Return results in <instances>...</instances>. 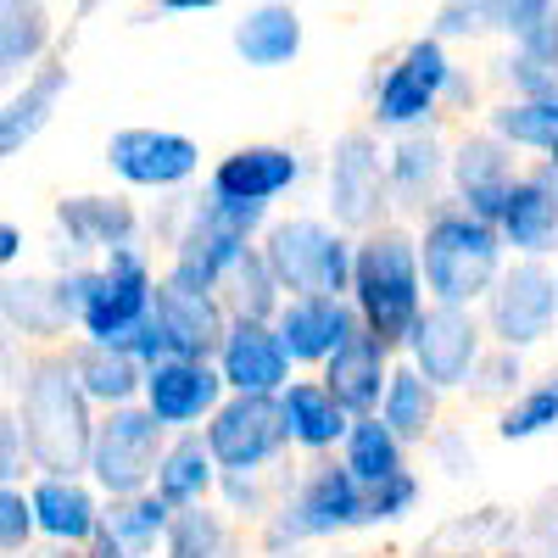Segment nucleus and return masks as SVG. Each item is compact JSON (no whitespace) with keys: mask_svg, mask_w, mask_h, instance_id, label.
I'll use <instances>...</instances> for the list:
<instances>
[{"mask_svg":"<svg viewBox=\"0 0 558 558\" xmlns=\"http://www.w3.org/2000/svg\"><path fill=\"white\" fill-rule=\"evenodd\" d=\"M7 408L17 413L34 475H84L89 447H96L101 413L84 397L68 347L23 352L7 347Z\"/></svg>","mask_w":558,"mask_h":558,"instance_id":"f257e3e1","label":"nucleus"},{"mask_svg":"<svg viewBox=\"0 0 558 558\" xmlns=\"http://www.w3.org/2000/svg\"><path fill=\"white\" fill-rule=\"evenodd\" d=\"M274 481H279V502H274V514L252 531L257 558H307V547H318V542L363 536L368 492L352 481V470L341 458L286 463Z\"/></svg>","mask_w":558,"mask_h":558,"instance_id":"f03ea898","label":"nucleus"},{"mask_svg":"<svg viewBox=\"0 0 558 558\" xmlns=\"http://www.w3.org/2000/svg\"><path fill=\"white\" fill-rule=\"evenodd\" d=\"M418 235V268H425V291L430 307H470L481 313V302L497 291V279L508 268V246L497 235V223L463 213L452 196L413 229Z\"/></svg>","mask_w":558,"mask_h":558,"instance_id":"7ed1b4c3","label":"nucleus"},{"mask_svg":"<svg viewBox=\"0 0 558 558\" xmlns=\"http://www.w3.org/2000/svg\"><path fill=\"white\" fill-rule=\"evenodd\" d=\"M352 307L363 318V330L386 341L391 352L408 347L413 324L425 318L430 291L425 268H418V235L413 223H386L375 235L357 241V274H352Z\"/></svg>","mask_w":558,"mask_h":558,"instance_id":"20e7f679","label":"nucleus"},{"mask_svg":"<svg viewBox=\"0 0 558 558\" xmlns=\"http://www.w3.org/2000/svg\"><path fill=\"white\" fill-rule=\"evenodd\" d=\"M268 223H274L268 207H235V202H218L207 191H191L179 241L162 252V279L173 291L218 296L223 279L241 268V257L268 235Z\"/></svg>","mask_w":558,"mask_h":558,"instance_id":"39448f33","label":"nucleus"},{"mask_svg":"<svg viewBox=\"0 0 558 558\" xmlns=\"http://www.w3.org/2000/svg\"><path fill=\"white\" fill-rule=\"evenodd\" d=\"M452 68H458L452 45H441L436 34H413V39H402L386 62H375L363 123L375 129L380 140L418 134V129H447L441 101H447Z\"/></svg>","mask_w":558,"mask_h":558,"instance_id":"423d86ee","label":"nucleus"},{"mask_svg":"<svg viewBox=\"0 0 558 558\" xmlns=\"http://www.w3.org/2000/svg\"><path fill=\"white\" fill-rule=\"evenodd\" d=\"M324 218L347 229L352 241L375 235V229L397 223V196H391V168H386V140L352 123L330 140L324 151Z\"/></svg>","mask_w":558,"mask_h":558,"instance_id":"0eeeda50","label":"nucleus"},{"mask_svg":"<svg viewBox=\"0 0 558 558\" xmlns=\"http://www.w3.org/2000/svg\"><path fill=\"white\" fill-rule=\"evenodd\" d=\"M257 246L274 263L286 296H352L357 241L324 213H274Z\"/></svg>","mask_w":558,"mask_h":558,"instance_id":"6e6552de","label":"nucleus"},{"mask_svg":"<svg viewBox=\"0 0 558 558\" xmlns=\"http://www.w3.org/2000/svg\"><path fill=\"white\" fill-rule=\"evenodd\" d=\"M107 173L118 179V191L129 196H191V184L207 179L202 168V140L168 129V123H123L107 134L101 151Z\"/></svg>","mask_w":558,"mask_h":558,"instance_id":"1a4fd4ad","label":"nucleus"},{"mask_svg":"<svg viewBox=\"0 0 558 558\" xmlns=\"http://www.w3.org/2000/svg\"><path fill=\"white\" fill-rule=\"evenodd\" d=\"M157 291H162V268H157V246L151 241L107 252L101 257V279H96V296H89L84 324H78V341L129 352L134 336L146 330L151 307H157Z\"/></svg>","mask_w":558,"mask_h":558,"instance_id":"9d476101","label":"nucleus"},{"mask_svg":"<svg viewBox=\"0 0 558 558\" xmlns=\"http://www.w3.org/2000/svg\"><path fill=\"white\" fill-rule=\"evenodd\" d=\"M146 241V213L129 191H68L51 202V268L101 263L118 246Z\"/></svg>","mask_w":558,"mask_h":558,"instance_id":"9b49d317","label":"nucleus"},{"mask_svg":"<svg viewBox=\"0 0 558 558\" xmlns=\"http://www.w3.org/2000/svg\"><path fill=\"white\" fill-rule=\"evenodd\" d=\"M481 324L492 347L508 352H542L558 336V263H525L508 257L497 291L481 302Z\"/></svg>","mask_w":558,"mask_h":558,"instance_id":"f8f14e48","label":"nucleus"},{"mask_svg":"<svg viewBox=\"0 0 558 558\" xmlns=\"http://www.w3.org/2000/svg\"><path fill=\"white\" fill-rule=\"evenodd\" d=\"M168 430L146 408H118V413H101L96 425V447H89V481L101 486L107 502H123V497H146L157 486V470H162V452H168Z\"/></svg>","mask_w":558,"mask_h":558,"instance_id":"ddd939ff","label":"nucleus"},{"mask_svg":"<svg viewBox=\"0 0 558 558\" xmlns=\"http://www.w3.org/2000/svg\"><path fill=\"white\" fill-rule=\"evenodd\" d=\"M229 336V307L223 296H202V291H173L162 279L157 307L146 318V330L134 336V363L140 368H157L173 357H191V363H213L218 347Z\"/></svg>","mask_w":558,"mask_h":558,"instance_id":"4468645a","label":"nucleus"},{"mask_svg":"<svg viewBox=\"0 0 558 558\" xmlns=\"http://www.w3.org/2000/svg\"><path fill=\"white\" fill-rule=\"evenodd\" d=\"M313 173V157L302 146H286V140H246V146L223 151L218 162H207L202 191L218 202H235V207H268L296 196Z\"/></svg>","mask_w":558,"mask_h":558,"instance_id":"2eb2a0df","label":"nucleus"},{"mask_svg":"<svg viewBox=\"0 0 558 558\" xmlns=\"http://www.w3.org/2000/svg\"><path fill=\"white\" fill-rule=\"evenodd\" d=\"M223 475H279L291 463V436L279 397H229L202 430Z\"/></svg>","mask_w":558,"mask_h":558,"instance_id":"dca6fc26","label":"nucleus"},{"mask_svg":"<svg viewBox=\"0 0 558 558\" xmlns=\"http://www.w3.org/2000/svg\"><path fill=\"white\" fill-rule=\"evenodd\" d=\"M486 347H492V336H486L481 313H470V307H425V318L413 324V336L402 347V363H413L441 397H458V391H470Z\"/></svg>","mask_w":558,"mask_h":558,"instance_id":"f3484780","label":"nucleus"},{"mask_svg":"<svg viewBox=\"0 0 558 558\" xmlns=\"http://www.w3.org/2000/svg\"><path fill=\"white\" fill-rule=\"evenodd\" d=\"M525 168H531V162H525L520 151H508L502 140L486 134L481 123L452 129V184H447V196H452L463 213L497 223Z\"/></svg>","mask_w":558,"mask_h":558,"instance_id":"a211bd4d","label":"nucleus"},{"mask_svg":"<svg viewBox=\"0 0 558 558\" xmlns=\"http://www.w3.org/2000/svg\"><path fill=\"white\" fill-rule=\"evenodd\" d=\"M223 402H229V386L218 375V363H191V357L146 368V391H140V408L168 436H202Z\"/></svg>","mask_w":558,"mask_h":558,"instance_id":"6ab92c4d","label":"nucleus"},{"mask_svg":"<svg viewBox=\"0 0 558 558\" xmlns=\"http://www.w3.org/2000/svg\"><path fill=\"white\" fill-rule=\"evenodd\" d=\"M386 168H391V196H397V223H425L452 184V129H418L386 140Z\"/></svg>","mask_w":558,"mask_h":558,"instance_id":"aec40b11","label":"nucleus"},{"mask_svg":"<svg viewBox=\"0 0 558 558\" xmlns=\"http://www.w3.org/2000/svg\"><path fill=\"white\" fill-rule=\"evenodd\" d=\"M28 502L39 520V547L89 553L107 531V497L89 475H34Z\"/></svg>","mask_w":558,"mask_h":558,"instance_id":"412c9836","label":"nucleus"},{"mask_svg":"<svg viewBox=\"0 0 558 558\" xmlns=\"http://www.w3.org/2000/svg\"><path fill=\"white\" fill-rule=\"evenodd\" d=\"M274 330L302 375H324L330 357L363 336V318H357L352 296H291L286 313L274 318Z\"/></svg>","mask_w":558,"mask_h":558,"instance_id":"4be33fe9","label":"nucleus"},{"mask_svg":"<svg viewBox=\"0 0 558 558\" xmlns=\"http://www.w3.org/2000/svg\"><path fill=\"white\" fill-rule=\"evenodd\" d=\"M213 363H218L229 397H286L291 380L302 375L274 324H246V318H229V336Z\"/></svg>","mask_w":558,"mask_h":558,"instance_id":"5701e85b","label":"nucleus"},{"mask_svg":"<svg viewBox=\"0 0 558 558\" xmlns=\"http://www.w3.org/2000/svg\"><path fill=\"white\" fill-rule=\"evenodd\" d=\"M497 235L508 257L525 263H558V168H525L514 196H508Z\"/></svg>","mask_w":558,"mask_h":558,"instance_id":"b1692460","label":"nucleus"},{"mask_svg":"<svg viewBox=\"0 0 558 558\" xmlns=\"http://www.w3.org/2000/svg\"><path fill=\"white\" fill-rule=\"evenodd\" d=\"M68 89H73V62L62 51L45 62L34 78H23L17 89H7V101H0V157H7V162L23 157L34 140L51 129V118L62 112Z\"/></svg>","mask_w":558,"mask_h":558,"instance_id":"393cba45","label":"nucleus"},{"mask_svg":"<svg viewBox=\"0 0 558 558\" xmlns=\"http://www.w3.org/2000/svg\"><path fill=\"white\" fill-rule=\"evenodd\" d=\"M279 413H286V436H291V452L302 463L341 458V447H347V436L357 425V418L330 397V386H324L318 375H296L291 391L279 397Z\"/></svg>","mask_w":558,"mask_h":558,"instance_id":"a878e982","label":"nucleus"},{"mask_svg":"<svg viewBox=\"0 0 558 558\" xmlns=\"http://www.w3.org/2000/svg\"><path fill=\"white\" fill-rule=\"evenodd\" d=\"M229 45L235 57L257 73H274V68H291L307 45V17L286 0H257V7H241L235 23H229Z\"/></svg>","mask_w":558,"mask_h":558,"instance_id":"bb28decb","label":"nucleus"},{"mask_svg":"<svg viewBox=\"0 0 558 558\" xmlns=\"http://www.w3.org/2000/svg\"><path fill=\"white\" fill-rule=\"evenodd\" d=\"M397 363H402V352H391L386 341H375V336L363 330L347 352L330 357V368H324L318 380L330 386V397H336L352 418H375L380 402H386V391H391Z\"/></svg>","mask_w":558,"mask_h":558,"instance_id":"cd10ccee","label":"nucleus"},{"mask_svg":"<svg viewBox=\"0 0 558 558\" xmlns=\"http://www.w3.org/2000/svg\"><path fill=\"white\" fill-rule=\"evenodd\" d=\"M0 324H7V347H23V352L73 347V330L62 324L57 296H51V274H7V286H0Z\"/></svg>","mask_w":558,"mask_h":558,"instance_id":"c85d7f7f","label":"nucleus"},{"mask_svg":"<svg viewBox=\"0 0 558 558\" xmlns=\"http://www.w3.org/2000/svg\"><path fill=\"white\" fill-rule=\"evenodd\" d=\"M508 547H525V514L520 508H470V514L441 520L425 542H418V558H497Z\"/></svg>","mask_w":558,"mask_h":558,"instance_id":"c756f323","label":"nucleus"},{"mask_svg":"<svg viewBox=\"0 0 558 558\" xmlns=\"http://www.w3.org/2000/svg\"><path fill=\"white\" fill-rule=\"evenodd\" d=\"M57 12L39 0H7L0 7V78L7 89H17L23 78H34L57 51Z\"/></svg>","mask_w":558,"mask_h":558,"instance_id":"7c9ffc66","label":"nucleus"},{"mask_svg":"<svg viewBox=\"0 0 558 558\" xmlns=\"http://www.w3.org/2000/svg\"><path fill=\"white\" fill-rule=\"evenodd\" d=\"M173 520H179V514H173L157 492L107 502V531H101V542L89 547V553H96V558H162Z\"/></svg>","mask_w":558,"mask_h":558,"instance_id":"2f4dec72","label":"nucleus"},{"mask_svg":"<svg viewBox=\"0 0 558 558\" xmlns=\"http://www.w3.org/2000/svg\"><path fill=\"white\" fill-rule=\"evenodd\" d=\"M481 129L497 134L508 151H520L531 168H558V101H508L492 96Z\"/></svg>","mask_w":558,"mask_h":558,"instance_id":"473e14b6","label":"nucleus"},{"mask_svg":"<svg viewBox=\"0 0 558 558\" xmlns=\"http://www.w3.org/2000/svg\"><path fill=\"white\" fill-rule=\"evenodd\" d=\"M218 458L207 447V436H173L168 452H162V470H157V497L173 508V514H184V508H207L218 502Z\"/></svg>","mask_w":558,"mask_h":558,"instance_id":"72a5a7b5","label":"nucleus"},{"mask_svg":"<svg viewBox=\"0 0 558 558\" xmlns=\"http://www.w3.org/2000/svg\"><path fill=\"white\" fill-rule=\"evenodd\" d=\"M68 357H73V375H78L84 397L96 402V413L134 408V402H140V391H146V368L134 363V352L96 347V341H73V347H68Z\"/></svg>","mask_w":558,"mask_h":558,"instance_id":"f704fd0d","label":"nucleus"},{"mask_svg":"<svg viewBox=\"0 0 558 558\" xmlns=\"http://www.w3.org/2000/svg\"><path fill=\"white\" fill-rule=\"evenodd\" d=\"M447 397L418 375L413 363H397V375H391V391H386V402H380V418L408 441V447H430L436 436H441V425H447Z\"/></svg>","mask_w":558,"mask_h":558,"instance_id":"c9c22d12","label":"nucleus"},{"mask_svg":"<svg viewBox=\"0 0 558 558\" xmlns=\"http://www.w3.org/2000/svg\"><path fill=\"white\" fill-rule=\"evenodd\" d=\"M162 558H252V553H246V531L218 502H207V508H184L173 520Z\"/></svg>","mask_w":558,"mask_h":558,"instance_id":"e433bc0d","label":"nucleus"},{"mask_svg":"<svg viewBox=\"0 0 558 558\" xmlns=\"http://www.w3.org/2000/svg\"><path fill=\"white\" fill-rule=\"evenodd\" d=\"M408 452H413V447L375 413V418H357V425H352V436H347V447H341V463L352 470V481L368 492V486H380V481L413 470Z\"/></svg>","mask_w":558,"mask_h":558,"instance_id":"4c0bfd02","label":"nucleus"},{"mask_svg":"<svg viewBox=\"0 0 558 558\" xmlns=\"http://www.w3.org/2000/svg\"><path fill=\"white\" fill-rule=\"evenodd\" d=\"M223 307H229V318H246V324H274L279 313H286V286H279V274H274V263L263 257V246H252L246 257H241V268L223 279Z\"/></svg>","mask_w":558,"mask_h":558,"instance_id":"58836bf2","label":"nucleus"},{"mask_svg":"<svg viewBox=\"0 0 558 558\" xmlns=\"http://www.w3.org/2000/svg\"><path fill=\"white\" fill-rule=\"evenodd\" d=\"M553 430H558V368L536 375L502 413H492V436L502 447H525V441H542Z\"/></svg>","mask_w":558,"mask_h":558,"instance_id":"ea45409f","label":"nucleus"},{"mask_svg":"<svg viewBox=\"0 0 558 558\" xmlns=\"http://www.w3.org/2000/svg\"><path fill=\"white\" fill-rule=\"evenodd\" d=\"M536 375H531V363H525V352H508V347H486V357H481V368H475V380H470V397L475 408H492V413H502L508 402H514L525 386H531Z\"/></svg>","mask_w":558,"mask_h":558,"instance_id":"a19ab883","label":"nucleus"},{"mask_svg":"<svg viewBox=\"0 0 558 558\" xmlns=\"http://www.w3.org/2000/svg\"><path fill=\"white\" fill-rule=\"evenodd\" d=\"M418 502H425V475L418 470H402L380 486H368V502H363V536L368 531H402L413 514H418Z\"/></svg>","mask_w":558,"mask_h":558,"instance_id":"79ce46f5","label":"nucleus"},{"mask_svg":"<svg viewBox=\"0 0 558 558\" xmlns=\"http://www.w3.org/2000/svg\"><path fill=\"white\" fill-rule=\"evenodd\" d=\"M274 502H279V481L274 475H223L218 481V508L241 531H257L274 514Z\"/></svg>","mask_w":558,"mask_h":558,"instance_id":"37998d69","label":"nucleus"},{"mask_svg":"<svg viewBox=\"0 0 558 558\" xmlns=\"http://www.w3.org/2000/svg\"><path fill=\"white\" fill-rule=\"evenodd\" d=\"M0 553L7 558H34L39 553V520L28 486H0Z\"/></svg>","mask_w":558,"mask_h":558,"instance_id":"c03bdc74","label":"nucleus"},{"mask_svg":"<svg viewBox=\"0 0 558 558\" xmlns=\"http://www.w3.org/2000/svg\"><path fill=\"white\" fill-rule=\"evenodd\" d=\"M96 279H101V263H73V268H51V296H57V313L78 341V324H84V307L96 296Z\"/></svg>","mask_w":558,"mask_h":558,"instance_id":"a18cd8bd","label":"nucleus"},{"mask_svg":"<svg viewBox=\"0 0 558 558\" xmlns=\"http://www.w3.org/2000/svg\"><path fill=\"white\" fill-rule=\"evenodd\" d=\"M553 12V0H486V28L502 45H525Z\"/></svg>","mask_w":558,"mask_h":558,"instance_id":"49530a36","label":"nucleus"},{"mask_svg":"<svg viewBox=\"0 0 558 558\" xmlns=\"http://www.w3.org/2000/svg\"><path fill=\"white\" fill-rule=\"evenodd\" d=\"M425 34H436L441 45H463V39H486L492 28H486V0H447V7H436L430 12V23H425Z\"/></svg>","mask_w":558,"mask_h":558,"instance_id":"de8ad7c7","label":"nucleus"},{"mask_svg":"<svg viewBox=\"0 0 558 558\" xmlns=\"http://www.w3.org/2000/svg\"><path fill=\"white\" fill-rule=\"evenodd\" d=\"M34 481V458L23 441V425L12 408H0V486H28Z\"/></svg>","mask_w":558,"mask_h":558,"instance_id":"09e8293b","label":"nucleus"},{"mask_svg":"<svg viewBox=\"0 0 558 558\" xmlns=\"http://www.w3.org/2000/svg\"><path fill=\"white\" fill-rule=\"evenodd\" d=\"M525 547H531V553L558 547V486H547V492L525 508Z\"/></svg>","mask_w":558,"mask_h":558,"instance_id":"8fccbe9b","label":"nucleus"},{"mask_svg":"<svg viewBox=\"0 0 558 558\" xmlns=\"http://www.w3.org/2000/svg\"><path fill=\"white\" fill-rule=\"evenodd\" d=\"M425 452L441 463V470H447L452 481H463V475L475 470V447H470V436H463V430H452V425H441V436H436Z\"/></svg>","mask_w":558,"mask_h":558,"instance_id":"3c124183","label":"nucleus"},{"mask_svg":"<svg viewBox=\"0 0 558 558\" xmlns=\"http://www.w3.org/2000/svg\"><path fill=\"white\" fill-rule=\"evenodd\" d=\"M514 51H525V57H536L553 78H558V0H553V12H547V23L525 39V45H514Z\"/></svg>","mask_w":558,"mask_h":558,"instance_id":"603ef678","label":"nucleus"},{"mask_svg":"<svg viewBox=\"0 0 558 558\" xmlns=\"http://www.w3.org/2000/svg\"><path fill=\"white\" fill-rule=\"evenodd\" d=\"M28 257V229L17 218H0V268L17 274V263Z\"/></svg>","mask_w":558,"mask_h":558,"instance_id":"864d4df0","label":"nucleus"},{"mask_svg":"<svg viewBox=\"0 0 558 558\" xmlns=\"http://www.w3.org/2000/svg\"><path fill=\"white\" fill-rule=\"evenodd\" d=\"M218 12V0H157V17H207Z\"/></svg>","mask_w":558,"mask_h":558,"instance_id":"5fc2aeb1","label":"nucleus"},{"mask_svg":"<svg viewBox=\"0 0 558 558\" xmlns=\"http://www.w3.org/2000/svg\"><path fill=\"white\" fill-rule=\"evenodd\" d=\"M313 558H397L386 547H330V553H313Z\"/></svg>","mask_w":558,"mask_h":558,"instance_id":"6e6d98bb","label":"nucleus"},{"mask_svg":"<svg viewBox=\"0 0 558 558\" xmlns=\"http://www.w3.org/2000/svg\"><path fill=\"white\" fill-rule=\"evenodd\" d=\"M34 558H96V553H68V547H39Z\"/></svg>","mask_w":558,"mask_h":558,"instance_id":"4d7b16f0","label":"nucleus"},{"mask_svg":"<svg viewBox=\"0 0 558 558\" xmlns=\"http://www.w3.org/2000/svg\"><path fill=\"white\" fill-rule=\"evenodd\" d=\"M497 558H536L531 547H508V553H497Z\"/></svg>","mask_w":558,"mask_h":558,"instance_id":"13d9d810","label":"nucleus"},{"mask_svg":"<svg viewBox=\"0 0 558 558\" xmlns=\"http://www.w3.org/2000/svg\"><path fill=\"white\" fill-rule=\"evenodd\" d=\"M536 558H558V547H547V553H536Z\"/></svg>","mask_w":558,"mask_h":558,"instance_id":"bf43d9fd","label":"nucleus"}]
</instances>
